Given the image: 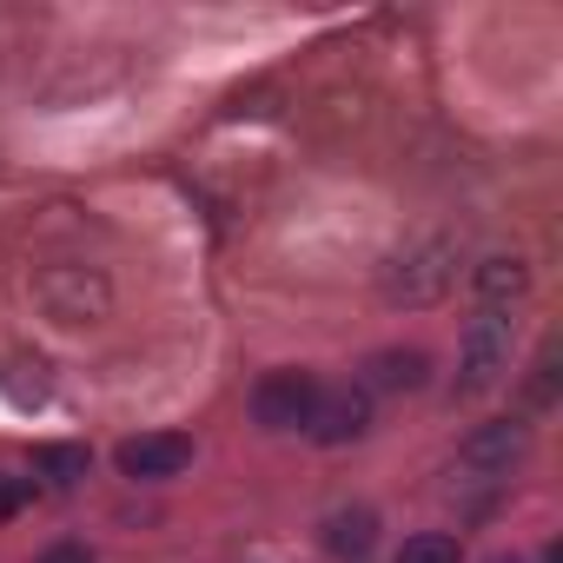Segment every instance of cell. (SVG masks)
<instances>
[{"label":"cell","instance_id":"3957f363","mask_svg":"<svg viewBox=\"0 0 563 563\" xmlns=\"http://www.w3.org/2000/svg\"><path fill=\"white\" fill-rule=\"evenodd\" d=\"M312 411H319V378L312 372H265L252 385V418L265 431H299V424H312Z\"/></svg>","mask_w":563,"mask_h":563},{"label":"cell","instance_id":"52a82bcc","mask_svg":"<svg viewBox=\"0 0 563 563\" xmlns=\"http://www.w3.org/2000/svg\"><path fill=\"white\" fill-rule=\"evenodd\" d=\"M431 378V358L424 352H372L365 358V385L372 391H418Z\"/></svg>","mask_w":563,"mask_h":563},{"label":"cell","instance_id":"5b68a950","mask_svg":"<svg viewBox=\"0 0 563 563\" xmlns=\"http://www.w3.org/2000/svg\"><path fill=\"white\" fill-rule=\"evenodd\" d=\"M113 457H120L126 477H179V471L192 464V438H186V431H140V438H126Z\"/></svg>","mask_w":563,"mask_h":563},{"label":"cell","instance_id":"7c38bea8","mask_svg":"<svg viewBox=\"0 0 563 563\" xmlns=\"http://www.w3.org/2000/svg\"><path fill=\"white\" fill-rule=\"evenodd\" d=\"M27 504V477H0V517H14Z\"/></svg>","mask_w":563,"mask_h":563},{"label":"cell","instance_id":"8fae6325","mask_svg":"<svg viewBox=\"0 0 563 563\" xmlns=\"http://www.w3.org/2000/svg\"><path fill=\"white\" fill-rule=\"evenodd\" d=\"M398 563H464V550H457L451 530H418V537H405Z\"/></svg>","mask_w":563,"mask_h":563},{"label":"cell","instance_id":"ba28073f","mask_svg":"<svg viewBox=\"0 0 563 563\" xmlns=\"http://www.w3.org/2000/svg\"><path fill=\"white\" fill-rule=\"evenodd\" d=\"M523 292H530L523 258H484V265H477V299H484L490 312H504V306L523 299Z\"/></svg>","mask_w":563,"mask_h":563},{"label":"cell","instance_id":"30bf717a","mask_svg":"<svg viewBox=\"0 0 563 563\" xmlns=\"http://www.w3.org/2000/svg\"><path fill=\"white\" fill-rule=\"evenodd\" d=\"M34 471L54 477V484H74V477H87V444H41Z\"/></svg>","mask_w":563,"mask_h":563},{"label":"cell","instance_id":"277c9868","mask_svg":"<svg viewBox=\"0 0 563 563\" xmlns=\"http://www.w3.org/2000/svg\"><path fill=\"white\" fill-rule=\"evenodd\" d=\"M523 451H530V431H523V424H510V418H497V424H477V431L457 444V464H464V471H477V477H504Z\"/></svg>","mask_w":563,"mask_h":563},{"label":"cell","instance_id":"9c48e42d","mask_svg":"<svg viewBox=\"0 0 563 563\" xmlns=\"http://www.w3.org/2000/svg\"><path fill=\"white\" fill-rule=\"evenodd\" d=\"M325 543H332L339 556H365V550H372V510H339V517L325 523Z\"/></svg>","mask_w":563,"mask_h":563},{"label":"cell","instance_id":"4fadbf2b","mask_svg":"<svg viewBox=\"0 0 563 563\" xmlns=\"http://www.w3.org/2000/svg\"><path fill=\"white\" fill-rule=\"evenodd\" d=\"M41 563H93V550H87V543H54Z\"/></svg>","mask_w":563,"mask_h":563},{"label":"cell","instance_id":"6da1fadb","mask_svg":"<svg viewBox=\"0 0 563 563\" xmlns=\"http://www.w3.org/2000/svg\"><path fill=\"white\" fill-rule=\"evenodd\" d=\"M385 299L391 306H438L451 286H457V245L451 239H418L405 245L391 265H385Z\"/></svg>","mask_w":563,"mask_h":563},{"label":"cell","instance_id":"7a4b0ae2","mask_svg":"<svg viewBox=\"0 0 563 563\" xmlns=\"http://www.w3.org/2000/svg\"><path fill=\"white\" fill-rule=\"evenodd\" d=\"M504 372H510V312H490V306H484V312L464 325L457 391H464V398H477V391H490Z\"/></svg>","mask_w":563,"mask_h":563},{"label":"cell","instance_id":"8992f818","mask_svg":"<svg viewBox=\"0 0 563 563\" xmlns=\"http://www.w3.org/2000/svg\"><path fill=\"white\" fill-rule=\"evenodd\" d=\"M365 424H372V405H365V391H319V411H312V438L319 444H352V438H365Z\"/></svg>","mask_w":563,"mask_h":563}]
</instances>
